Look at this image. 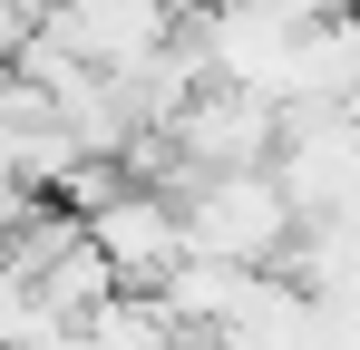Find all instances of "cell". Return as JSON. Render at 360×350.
Returning a JSON list of instances; mask_svg holds the SVG:
<instances>
[{
    "mask_svg": "<svg viewBox=\"0 0 360 350\" xmlns=\"http://www.w3.org/2000/svg\"><path fill=\"white\" fill-rule=\"evenodd\" d=\"M185 243L234 263V273H283L292 243H302V214H292V195H283L273 166L263 175H205L185 195Z\"/></svg>",
    "mask_w": 360,
    "mask_h": 350,
    "instance_id": "obj_1",
    "label": "cell"
},
{
    "mask_svg": "<svg viewBox=\"0 0 360 350\" xmlns=\"http://www.w3.org/2000/svg\"><path fill=\"white\" fill-rule=\"evenodd\" d=\"M166 136H176L185 166H195V185L205 175H263L283 156V108L273 98H243V88H205Z\"/></svg>",
    "mask_w": 360,
    "mask_h": 350,
    "instance_id": "obj_2",
    "label": "cell"
},
{
    "mask_svg": "<svg viewBox=\"0 0 360 350\" xmlns=\"http://www.w3.org/2000/svg\"><path fill=\"white\" fill-rule=\"evenodd\" d=\"M88 243L117 263L127 292H166V283H176V263L195 253V243H185V205H176V195H156V185H127L117 205L88 224Z\"/></svg>",
    "mask_w": 360,
    "mask_h": 350,
    "instance_id": "obj_3",
    "label": "cell"
},
{
    "mask_svg": "<svg viewBox=\"0 0 360 350\" xmlns=\"http://www.w3.org/2000/svg\"><path fill=\"white\" fill-rule=\"evenodd\" d=\"M331 10H351V20H360V0H331Z\"/></svg>",
    "mask_w": 360,
    "mask_h": 350,
    "instance_id": "obj_4",
    "label": "cell"
}]
</instances>
